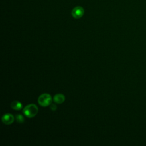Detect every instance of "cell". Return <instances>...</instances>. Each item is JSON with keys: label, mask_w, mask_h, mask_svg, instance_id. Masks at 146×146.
<instances>
[{"label": "cell", "mask_w": 146, "mask_h": 146, "mask_svg": "<svg viewBox=\"0 0 146 146\" xmlns=\"http://www.w3.org/2000/svg\"><path fill=\"white\" fill-rule=\"evenodd\" d=\"M11 107L15 110L18 111L20 110L22 108V104L17 100L13 101L11 103Z\"/></svg>", "instance_id": "cell-6"}, {"label": "cell", "mask_w": 146, "mask_h": 146, "mask_svg": "<svg viewBox=\"0 0 146 146\" xmlns=\"http://www.w3.org/2000/svg\"><path fill=\"white\" fill-rule=\"evenodd\" d=\"M50 108V109H51V111H56V109H57V106H56L55 104H51Z\"/></svg>", "instance_id": "cell-8"}, {"label": "cell", "mask_w": 146, "mask_h": 146, "mask_svg": "<svg viewBox=\"0 0 146 146\" xmlns=\"http://www.w3.org/2000/svg\"><path fill=\"white\" fill-rule=\"evenodd\" d=\"M15 120L19 123H23V122L25 121V119L23 116L20 114H17L15 115Z\"/></svg>", "instance_id": "cell-7"}, {"label": "cell", "mask_w": 146, "mask_h": 146, "mask_svg": "<svg viewBox=\"0 0 146 146\" xmlns=\"http://www.w3.org/2000/svg\"><path fill=\"white\" fill-rule=\"evenodd\" d=\"M14 120V118L13 115L10 113H6L2 117V122L6 125H9L13 123Z\"/></svg>", "instance_id": "cell-4"}, {"label": "cell", "mask_w": 146, "mask_h": 146, "mask_svg": "<svg viewBox=\"0 0 146 146\" xmlns=\"http://www.w3.org/2000/svg\"><path fill=\"white\" fill-rule=\"evenodd\" d=\"M38 112V107L34 104H30L25 106L23 109V114L27 117H34Z\"/></svg>", "instance_id": "cell-1"}, {"label": "cell", "mask_w": 146, "mask_h": 146, "mask_svg": "<svg viewBox=\"0 0 146 146\" xmlns=\"http://www.w3.org/2000/svg\"><path fill=\"white\" fill-rule=\"evenodd\" d=\"M65 100V97L62 94H56L54 98H53V100L55 103H57V104H60L62 103L63 102H64Z\"/></svg>", "instance_id": "cell-5"}, {"label": "cell", "mask_w": 146, "mask_h": 146, "mask_svg": "<svg viewBox=\"0 0 146 146\" xmlns=\"http://www.w3.org/2000/svg\"><path fill=\"white\" fill-rule=\"evenodd\" d=\"M38 103L43 106L46 107L49 106L52 102V98L50 95L48 94H43L38 98Z\"/></svg>", "instance_id": "cell-2"}, {"label": "cell", "mask_w": 146, "mask_h": 146, "mask_svg": "<svg viewBox=\"0 0 146 146\" xmlns=\"http://www.w3.org/2000/svg\"><path fill=\"white\" fill-rule=\"evenodd\" d=\"M72 16L76 19L81 18L84 14V9L81 6L75 7L71 12Z\"/></svg>", "instance_id": "cell-3"}]
</instances>
